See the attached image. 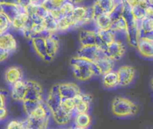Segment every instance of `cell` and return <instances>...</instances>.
Wrapping results in <instances>:
<instances>
[{
    "label": "cell",
    "instance_id": "6da1fadb",
    "mask_svg": "<svg viewBox=\"0 0 153 129\" xmlns=\"http://www.w3.org/2000/svg\"><path fill=\"white\" fill-rule=\"evenodd\" d=\"M23 109L27 115L24 120V128H46L49 123V109L43 100H24Z\"/></svg>",
    "mask_w": 153,
    "mask_h": 129
},
{
    "label": "cell",
    "instance_id": "7a4b0ae2",
    "mask_svg": "<svg viewBox=\"0 0 153 129\" xmlns=\"http://www.w3.org/2000/svg\"><path fill=\"white\" fill-rule=\"evenodd\" d=\"M113 113L118 117H128L137 112V106L135 103L123 97H116L111 105Z\"/></svg>",
    "mask_w": 153,
    "mask_h": 129
},
{
    "label": "cell",
    "instance_id": "3957f363",
    "mask_svg": "<svg viewBox=\"0 0 153 129\" xmlns=\"http://www.w3.org/2000/svg\"><path fill=\"white\" fill-rule=\"evenodd\" d=\"M105 55H106L105 50L98 45L81 46L76 53L77 56L87 58L92 62L97 61Z\"/></svg>",
    "mask_w": 153,
    "mask_h": 129
},
{
    "label": "cell",
    "instance_id": "277c9868",
    "mask_svg": "<svg viewBox=\"0 0 153 129\" xmlns=\"http://www.w3.org/2000/svg\"><path fill=\"white\" fill-rule=\"evenodd\" d=\"M79 41L81 46H91L98 45L103 50H105L103 44L102 43L97 30L82 29L79 33Z\"/></svg>",
    "mask_w": 153,
    "mask_h": 129
},
{
    "label": "cell",
    "instance_id": "5b68a950",
    "mask_svg": "<svg viewBox=\"0 0 153 129\" xmlns=\"http://www.w3.org/2000/svg\"><path fill=\"white\" fill-rule=\"evenodd\" d=\"M119 78L120 86H127L132 82L135 76L136 70L131 65H123L117 70Z\"/></svg>",
    "mask_w": 153,
    "mask_h": 129
},
{
    "label": "cell",
    "instance_id": "8992f818",
    "mask_svg": "<svg viewBox=\"0 0 153 129\" xmlns=\"http://www.w3.org/2000/svg\"><path fill=\"white\" fill-rule=\"evenodd\" d=\"M105 54L114 61L120 60L126 52V47L123 42L120 39H117L115 41L108 45L106 47Z\"/></svg>",
    "mask_w": 153,
    "mask_h": 129
},
{
    "label": "cell",
    "instance_id": "52a82bcc",
    "mask_svg": "<svg viewBox=\"0 0 153 129\" xmlns=\"http://www.w3.org/2000/svg\"><path fill=\"white\" fill-rule=\"evenodd\" d=\"M27 91L24 100H43V88L40 83L34 80L26 81Z\"/></svg>",
    "mask_w": 153,
    "mask_h": 129
},
{
    "label": "cell",
    "instance_id": "ba28073f",
    "mask_svg": "<svg viewBox=\"0 0 153 129\" xmlns=\"http://www.w3.org/2000/svg\"><path fill=\"white\" fill-rule=\"evenodd\" d=\"M62 98H63L61 97L59 90H58V84H55L51 88L46 102V105H47L48 108H49L51 112L61 107V103Z\"/></svg>",
    "mask_w": 153,
    "mask_h": 129
},
{
    "label": "cell",
    "instance_id": "9c48e42d",
    "mask_svg": "<svg viewBox=\"0 0 153 129\" xmlns=\"http://www.w3.org/2000/svg\"><path fill=\"white\" fill-rule=\"evenodd\" d=\"M31 44H32L36 53H37L40 58H43V60L50 61V58H49V56H48L47 51H46L44 36H37V37H34L31 39Z\"/></svg>",
    "mask_w": 153,
    "mask_h": 129
},
{
    "label": "cell",
    "instance_id": "30bf717a",
    "mask_svg": "<svg viewBox=\"0 0 153 129\" xmlns=\"http://www.w3.org/2000/svg\"><path fill=\"white\" fill-rule=\"evenodd\" d=\"M137 49L143 56L153 58V40L146 38H139L137 44Z\"/></svg>",
    "mask_w": 153,
    "mask_h": 129
},
{
    "label": "cell",
    "instance_id": "8fae6325",
    "mask_svg": "<svg viewBox=\"0 0 153 129\" xmlns=\"http://www.w3.org/2000/svg\"><path fill=\"white\" fill-rule=\"evenodd\" d=\"M27 91L26 81L23 80L17 81L11 85V97L17 101H23Z\"/></svg>",
    "mask_w": 153,
    "mask_h": 129
},
{
    "label": "cell",
    "instance_id": "7c38bea8",
    "mask_svg": "<svg viewBox=\"0 0 153 129\" xmlns=\"http://www.w3.org/2000/svg\"><path fill=\"white\" fill-rule=\"evenodd\" d=\"M46 51L50 60L53 59L56 56L59 48V42L55 34H48L44 36Z\"/></svg>",
    "mask_w": 153,
    "mask_h": 129
},
{
    "label": "cell",
    "instance_id": "4fadbf2b",
    "mask_svg": "<svg viewBox=\"0 0 153 129\" xmlns=\"http://www.w3.org/2000/svg\"><path fill=\"white\" fill-rule=\"evenodd\" d=\"M58 90L62 98H73L75 95L81 92L79 86L73 82L59 83Z\"/></svg>",
    "mask_w": 153,
    "mask_h": 129
},
{
    "label": "cell",
    "instance_id": "5bb4252c",
    "mask_svg": "<svg viewBox=\"0 0 153 129\" xmlns=\"http://www.w3.org/2000/svg\"><path fill=\"white\" fill-rule=\"evenodd\" d=\"M16 47L17 43L13 34L8 32H5L0 35V48L12 52L16 50Z\"/></svg>",
    "mask_w": 153,
    "mask_h": 129
},
{
    "label": "cell",
    "instance_id": "9a60e30c",
    "mask_svg": "<svg viewBox=\"0 0 153 129\" xmlns=\"http://www.w3.org/2000/svg\"><path fill=\"white\" fill-rule=\"evenodd\" d=\"M51 113L53 117L54 121L59 125H65L69 124L75 116V114L64 110L61 107H59Z\"/></svg>",
    "mask_w": 153,
    "mask_h": 129
},
{
    "label": "cell",
    "instance_id": "2e32d148",
    "mask_svg": "<svg viewBox=\"0 0 153 129\" xmlns=\"http://www.w3.org/2000/svg\"><path fill=\"white\" fill-rule=\"evenodd\" d=\"M114 60L111 58L107 55L103 56L102 57L94 62L98 68L100 76H102L105 74L113 70L114 67Z\"/></svg>",
    "mask_w": 153,
    "mask_h": 129
},
{
    "label": "cell",
    "instance_id": "e0dca14e",
    "mask_svg": "<svg viewBox=\"0 0 153 129\" xmlns=\"http://www.w3.org/2000/svg\"><path fill=\"white\" fill-rule=\"evenodd\" d=\"M1 12L9 18L10 21L13 20L21 11L24 10V8L19 4H10V3H3L0 4Z\"/></svg>",
    "mask_w": 153,
    "mask_h": 129
},
{
    "label": "cell",
    "instance_id": "ac0fdd59",
    "mask_svg": "<svg viewBox=\"0 0 153 129\" xmlns=\"http://www.w3.org/2000/svg\"><path fill=\"white\" fill-rule=\"evenodd\" d=\"M22 77H23V74H22V70L16 66H11L8 68L4 74L6 82L10 86L17 81L22 80Z\"/></svg>",
    "mask_w": 153,
    "mask_h": 129
},
{
    "label": "cell",
    "instance_id": "d6986e66",
    "mask_svg": "<svg viewBox=\"0 0 153 129\" xmlns=\"http://www.w3.org/2000/svg\"><path fill=\"white\" fill-rule=\"evenodd\" d=\"M73 73L75 77L79 80L87 81L91 79L93 76H96V74L92 69L86 67H78V66H72Z\"/></svg>",
    "mask_w": 153,
    "mask_h": 129
},
{
    "label": "cell",
    "instance_id": "ffe728a7",
    "mask_svg": "<svg viewBox=\"0 0 153 129\" xmlns=\"http://www.w3.org/2000/svg\"><path fill=\"white\" fill-rule=\"evenodd\" d=\"M97 29H111L113 20L109 13H104L97 16L94 21Z\"/></svg>",
    "mask_w": 153,
    "mask_h": 129
},
{
    "label": "cell",
    "instance_id": "44dd1931",
    "mask_svg": "<svg viewBox=\"0 0 153 129\" xmlns=\"http://www.w3.org/2000/svg\"><path fill=\"white\" fill-rule=\"evenodd\" d=\"M97 34L105 49L108 45L111 44L117 39L116 32L113 29H97Z\"/></svg>",
    "mask_w": 153,
    "mask_h": 129
},
{
    "label": "cell",
    "instance_id": "7402d4cb",
    "mask_svg": "<svg viewBox=\"0 0 153 129\" xmlns=\"http://www.w3.org/2000/svg\"><path fill=\"white\" fill-rule=\"evenodd\" d=\"M103 85L107 88H116L119 86V78L117 71L112 70L102 75Z\"/></svg>",
    "mask_w": 153,
    "mask_h": 129
},
{
    "label": "cell",
    "instance_id": "603a6c76",
    "mask_svg": "<svg viewBox=\"0 0 153 129\" xmlns=\"http://www.w3.org/2000/svg\"><path fill=\"white\" fill-rule=\"evenodd\" d=\"M28 20H29L28 14L25 10H22L11 21V27L14 29L22 32Z\"/></svg>",
    "mask_w": 153,
    "mask_h": 129
},
{
    "label": "cell",
    "instance_id": "cb8c5ba5",
    "mask_svg": "<svg viewBox=\"0 0 153 129\" xmlns=\"http://www.w3.org/2000/svg\"><path fill=\"white\" fill-rule=\"evenodd\" d=\"M74 118L76 128H88L91 123V118L88 112L76 113L75 114Z\"/></svg>",
    "mask_w": 153,
    "mask_h": 129
},
{
    "label": "cell",
    "instance_id": "d4e9b609",
    "mask_svg": "<svg viewBox=\"0 0 153 129\" xmlns=\"http://www.w3.org/2000/svg\"><path fill=\"white\" fill-rule=\"evenodd\" d=\"M93 100V98L91 94H84V99L80 102L76 104L75 108V114L82 113V112H88L90 110V105Z\"/></svg>",
    "mask_w": 153,
    "mask_h": 129
},
{
    "label": "cell",
    "instance_id": "484cf974",
    "mask_svg": "<svg viewBox=\"0 0 153 129\" xmlns=\"http://www.w3.org/2000/svg\"><path fill=\"white\" fill-rule=\"evenodd\" d=\"M127 28H128V24L123 16H120L119 18L113 21L111 29H113L116 34L120 33V34H126Z\"/></svg>",
    "mask_w": 153,
    "mask_h": 129
},
{
    "label": "cell",
    "instance_id": "4316f807",
    "mask_svg": "<svg viewBox=\"0 0 153 129\" xmlns=\"http://www.w3.org/2000/svg\"><path fill=\"white\" fill-rule=\"evenodd\" d=\"M58 32H65L74 27V23L70 15L63 16L57 20Z\"/></svg>",
    "mask_w": 153,
    "mask_h": 129
},
{
    "label": "cell",
    "instance_id": "83f0119b",
    "mask_svg": "<svg viewBox=\"0 0 153 129\" xmlns=\"http://www.w3.org/2000/svg\"><path fill=\"white\" fill-rule=\"evenodd\" d=\"M43 24L46 28V32L47 34H55L58 29V22L57 20L52 18L50 15H48L43 20Z\"/></svg>",
    "mask_w": 153,
    "mask_h": 129
},
{
    "label": "cell",
    "instance_id": "f1b7e54d",
    "mask_svg": "<svg viewBox=\"0 0 153 129\" xmlns=\"http://www.w3.org/2000/svg\"><path fill=\"white\" fill-rule=\"evenodd\" d=\"M61 107L67 112L75 114L76 103L74 99L73 98H63L61 103Z\"/></svg>",
    "mask_w": 153,
    "mask_h": 129
},
{
    "label": "cell",
    "instance_id": "f546056e",
    "mask_svg": "<svg viewBox=\"0 0 153 129\" xmlns=\"http://www.w3.org/2000/svg\"><path fill=\"white\" fill-rule=\"evenodd\" d=\"M150 31H153V18L145 16L140 20V34Z\"/></svg>",
    "mask_w": 153,
    "mask_h": 129
},
{
    "label": "cell",
    "instance_id": "4dcf8cb0",
    "mask_svg": "<svg viewBox=\"0 0 153 129\" xmlns=\"http://www.w3.org/2000/svg\"><path fill=\"white\" fill-rule=\"evenodd\" d=\"M11 27V21L2 12L0 13V35L5 32L8 31Z\"/></svg>",
    "mask_w": 153,
    "mask_h": 129
},
{
    "label": "cell",
    "instance_id": "1f68e13d",
    "mask_svg": "<svg viewBox=\"0 0 153 129\" xmlns=\"http://www.w3.org/2000/svg\"><path fill=\"white\" fill-rule=\"evenodd\" d=\"M131 12H132L134 17L137 20H141L142 19H143L146 16L145 8H143L140 5H137L131 8Z\"/></svg>",
    "mask_w": 153,
    "mask_h": 129
},
{
    "label": "cell",
    "instance_id": "d6a6232c",
    "mask_svg": "<svg viewBox=\"0 0 153 129\" xmlns=\"http://www.w3.org/2000/svg\"><path fill=\"white\" fill-rule=\"evenodd\" d=\"M74 8L75 7L74 5H73V2H71L70 1L65 2H64L61 7H60V10H61L63 16L70 15L72 13H73Z\"/></svg>",
    "mask_w": 153,
    "mask_h": 129
},
{
    "label": "cell",
    "instance_id": "836d02e7",
    "mask_svg": "<svg viewBox=\"0 0 153 129\" xmlns=\"http://www.w3.org/2000/svg\"><path fill=\"white\" fill-rule=\"evenodd\" d=\"M7 128L8 129H22L24 128V121L13 120L7 124Z\"/></svg>",
    "mask_w": 153,
    "mask_h": 129
},
{
    "label": "cell",
    "instance_id": "e575fe53",
    "mask_svg": "<svg viewBox=\"0 0 153 129\" xmlns=\"http://www.w3.org/2000/svg\"><path fill=\"white\" fill-rule=\"evenodd\" d=\"M49 14L56 20H58L61 16H63L62 13L60 10V8H54L51 9L50 10H49Z\"/></svg>",
    "mask_w": 153,
    "mask_h": 129
},
{
    "label": "cell",
    "instance_id": "d590c367",
    "mask_svg": "<svg viewBox=\"0 0 153 129\" xmlns=\"http://www.w3.org/2000/svg\"><path fill=\"white\" fill-rule=\"evenodd\" d=\"M10 52L9 51L0 48V62H4V60L7 59L9 56H10Z\"/></svg>",
    "mask_w": 153,
    "mask_h": 129
},
{
    "label": "cell",
    "instance_id": "8d00e7d4",
    "mask_svg": "<svg viewBox=\"0 0 153 129\" xmlns=\"http://www.w3.org/2000/svg\"><path fill=\"white\" fill-rule=\"evenodd\" d=\"M7 110L4 106H2V107H0V121L1 120H4V118L7 117Z\"/></svg>",
    "mask_w": 153,
    "mask_h": 129
},
{
    "label": "cell",
    "instance_id": "74e56055",
    "mask_svg": "<svg viewBox=\"0 0 153 129\" xmlns=\"http://www.w3.org/2000/svg\"><path fill=\"white\" fill-rule=\"evenodd\" d=\"M4 104H5V98H4V94L0 92V107L4 106Z\"/></svg>",
    "mask_w": 153,
    "mask_h": 129
},
{
    "label": "cell",
    "instance_id": "f35d334b",
    "mask_svg": "<svg viewBox=\"0 0 153 129\" xmlns=\"http://www.w3.org/2000/svg\"><path fill=\"white\" fill-rule=\"evenodd\" d=\"M10 3V4H18V0H0V4Z\"/></svg>",
    "mask_w": 153,
    "mask_h": 129
},
{
    "label": "cell",
    "instance_id": "ab89813d",
    "mask_svg": "<svg viewBox=\"0 0 153 129\" xmlns=\"http://www.w3.org/2000/svg\"><path fill=\"white\" fill-rule=\"evenodd\" d=\"M68 1L71 2H74V3H78V2H81L82 0H68Z\"/></svg>",
    "mask_w": 153,
    "mask_h": 129
},
{
    "label": "cell",
    "instance_id": "60d3db41",
    "mask_svg": "<svg viewBox=\"0 0 153 129\" xmlns=\"http://www.w3.org/2000/svg\"><path fill=\"white\" fill-rule=\"evenodd\" d=\"M149 3V5H153V0H148Z\"/></svg>",
    "mask_w": 153,
    "mask_h": 129
},
{
    "label": "cell",
    "instance_id": "b9f144b4",
    "mask_svg": "<svg viewBox=\"0 0 153 129\" xmlns=\"http://www.w3.org/2000/svg\"><path fill=\"white\" fill-rule=\"evenodd\" d=\"M32 3H38L39 0H31Z\"/></svg>",
    "mask_w": 153,
    "mask_h": 129
},
{
    "label": "cell",
    "instance_id": "7bdbcfd3",
    "mask_svg": "<svg viewBox=\"0 0 153 129\" xmlns=\"http://www.w3.org/2000/svg\"><path fill=\"white\" fill-rule=\"evenodd\" d=\"M151 86H152V88L153 89V78L152 79V80H151Z\"/></svg>",
    "mask_w": 153,
    "mask_h": 129
},
{
    "label": "cell",
    "instance_id": "ee69618b",
    "mask_svg": "<svg viewBox=\"0 0 153 129\" xmlns=\"http://www.w3.org/2000/svg\"><path fill=\"white\" fill-rule=\"evenodd\" d=\"M0 13H1V5H0Z\"/></svg>",
    "mask_w": 153,
    "mask_h": 129
}]
</instances>
